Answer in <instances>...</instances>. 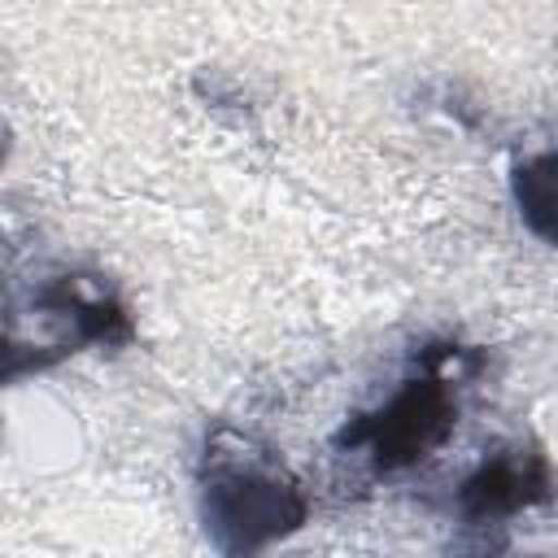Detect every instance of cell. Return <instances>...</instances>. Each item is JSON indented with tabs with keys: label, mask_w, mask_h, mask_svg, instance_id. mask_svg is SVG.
<instances>
[{
	"label": "cell",
	"mask_w": 558,
	"mask_h": 558,
	"mask_svg": "<svg viewBox=\"0 0 558 558\" xmlns=\"http://www.w3.org/2000/svg\"><path fill=\"white\" fill-rule=\"evenodd\" d=\"M532 488H541V480H536L523 462L497 458V462H488L480 475L466 480V488H462V510H466L471 519L506 514V510H514V506H527V501L536 497Z\"/></svg>",
	"instance_id": "3"
},
{
	"label": "cell",
	"mask_w": 558,
	"mask_h": 558,
	"mask_svg": "<svg viewBox=\"0 0 558 558\" xmlns=\"http://www.w3.org/2000/svg\"><path fill=\"white\" fill-rule=\"evenodd\" d=\"M301 514L305 501L275 475L231 466L205 484V527L227 558H253L262 545L292 532Z\"/></svg>",
	"instance_id": "1"
},
{
	"label": "cell",
	"mask_w": 558,
	"mask_h": 558,
	"mask_svg": "<svg viewBox=\"0 0 558 558\" xmlns=\"http://www.w3.org/2000/svg\"><path fill=\"white\" fill-rule=\"evenodd\" d=\"M449 427V401L436 384H414L405 388L379 418L344 432V440H371L375 458L384 466H401L410 458H423L427 445H436Z\"/></svg>",
	"instance_id": "2"
},
{
	"label": "cell",
	"mask_w": 558,
	"mask_h": 558,
	"mask_svg": "<svg viewBox=\"0 0 558 558\" xmlns=\"http://www.w3.org/2000/svg\"><path fill=\"white\" fill-rule=\"evenodd\" d=\"M514 192H519L527 227L558 244V174H545L541 166H519Z\"/></svg>",
	"instance_id": "4"
}]
</instances>
